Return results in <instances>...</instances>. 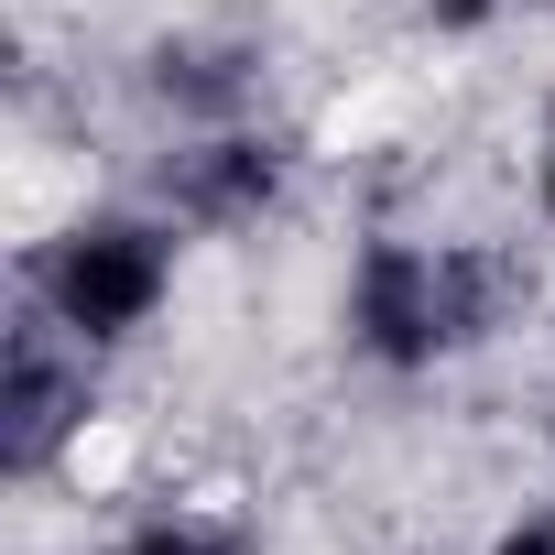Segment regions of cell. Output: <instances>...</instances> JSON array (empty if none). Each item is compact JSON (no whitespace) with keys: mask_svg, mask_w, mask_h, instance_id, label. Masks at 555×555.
Segmentation results:
<instances>
[{"mask_svg":"<svg viewBox=\"0 0 555 555\" xmlns=\"http://www.w3.org/2000/svg\"><path fill=\"white\" fill-rule=\"evenodd\" d=\"M544 207H555V164H544Z\"/></svg>","mask_w":555,"mask_h":555,"instance_id":"5b68a950","label":"cell"},{"mask_svg":"<svg viewBox=\"0 0 555 555\" xmlns=\"http://www.w3.org/2000/svg\"><path fill=\"white\" fill-rule=\"evenodd\" d=\"M501 555H555V522H522V533H501Z\"/></svg>","mask_w":555,"mask_h":555,"instance_id":"3957f363","label":"cell"},{"mask_svg":"<svg viewBox=\"0 0 555 555\" xmlns=\"http://www.w3.org/2000/svg\"><path fill=\"white\" fill-rule=\"evenodd\" d=\"M457 272L447 261H425V250H382L371 272H360V327H371V349H392V360H425V349H447L457 338Z\"/></svg>","mask_w":555,"mask_h":555,"instance_id":"7a4b0ae2","label":"cell"},{"mask_svg":"<svg viewBox=\"0 0 555 555\" xmlns=\"http://www.w3.org/2000/svg\"><path fill=\"white\" fill-rule=\"evenodd\" d=\"M131 555H218V544H196V533H153V544H131Z\"/></svg>","mask_w":555,"mask_h":555,"instance_id":"277c9868","label":"cell"},{"mask_svg":"<svg viewBox=\"0 0 555 555\" xmlns=\"http://www.w3.org/2000/svg\"><path fill=\"white\" fill-rule=\"evenodd\" d=\"M153 295H164V250H153L142 229H88V240H66V250H55V317H66V327H88V338L142 327V317H153Z\"/></svg>","mask_w":555,"mask_h":555,"instance_id":"6da1fadb","label":"cell"}]
</instances>
